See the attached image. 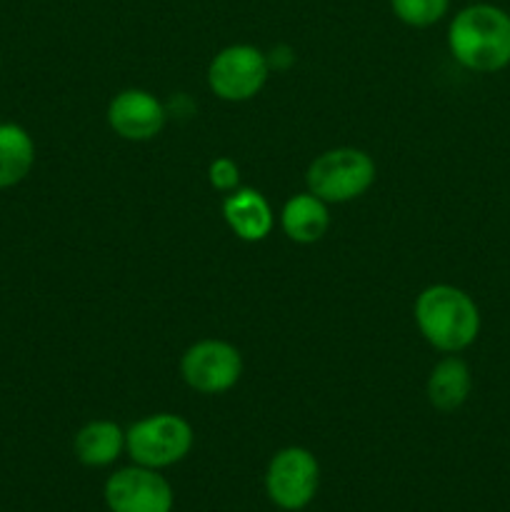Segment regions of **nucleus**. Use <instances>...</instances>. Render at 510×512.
<instances>
[{
    "instance_id": "f257e3e1",
    "label": "nucleus",
    "mask_w": 510,
    "mask_h": 512,
    "mask_svg": "<svg viewBox=\"0 0 510 512\" xmlns=\"http://www.w3.org/2000/svg\"><path fill=\"white\" fill-rule=\"evenodd\" d=\"M448 48L470 73H500L510 65V13L493 3H470L448 25Z\"/></svg>"
},
{
    "instance_id": "f03ea898",
    "label": "nucleus",
    "mask_w": 510,
    "mask_h": 512,
    "mask_svg": "<svg viewBox=\"0 0 510 512\" xmlns=\"http://www.w3.org/2000/svg\"><path fill=\"white\" fill-rule=\"evenodd\" d=\"M413 315L420 335L435 350L448 355L468 350L478 340L483 325L478 303L463 288L448 283L428 285L415 298Z\"/></svg>"
},
{
    "instance_id": "7ed1b4c3",
    "label": "nucleus",
    "mask_w": 510,
    "mask_h": 512,
    "mask_svg": "<svg viewBox=\"0 0 510 512\" xmlns=\"http://www.w3.org/2000/svg\"><path fill=\"white\" fill-rule=\"evenodd\" d=\"M195 433L185 418L175 413H155L140 418L125 430V453L135 465L165 470L188 458Z\"/></svg>"
},
{
    "instance_id": "20e7f679",
    "label": "nucleus",
    "mask_w": 510,
    "mask_h": 512,
    "mask_svg": "<svg viewBox=\"0 0 510 512\" xmlns=\"http://www.w3.org/2000/svg\"><path fill=\"white\" fill-rule=\"evenodd\" d=\"M305 183L325 203H350L375 183V160L360 148H333L308 165Z\"/></svg>"
},
{
    "instance_id": "39448f33",
    "label": "nucleus",
    "mask_w": 510,
    "mask_h": 512,
    "mask_svg": "<svg viewBox=\"0 0 510 512\" xmlns=\"http://www.w3.org/2000/svg\"><path fill=\"white\" fill-rule=\"evenodd\" d=\"M320 488V463L308 448L288 445L270 458L265 470V495L285 512L305 510Z\"/></svg>"
},
{
    "instance_id": "423d86ee",
    "label": "nucleus",
    "mask_w": 510,
    "mask_h": 512,
    "mask_svg": "<svg viewBox=\"0 0 510 512\" xmlns=\"http://www.w3.org/2000/svg\"><path fill=\"white\" fill-rule=\"evenodd\" d=\"M270 75L268 55L248 43L228 45L208 65V88L225 103H245L265 88Z\"/></svg>"
},
{
    "instance_id": "0eeeda50",
    "label": "nucleus",
    "mask_w": 510,
    "mask_h": 512,
    "mask_svg": "<svg viewBox=\"0 0 510 512\" xmlns=\"http://www.w3.org/2000/svg\"><path fill=\"white\" fill-rule=\"evenodd\" d=\"M180 375L195 393L220 395L235 388L243 375V355L228 340L203 338L180 358Z\"/></svg>"
},
{
    "instance_id": "6e6552de",
    "label": "nucleus",
    "mask_w": 510,
    "mask_h": 512,
    "mask_svg": "<svg viewBox=\"0 0 510 512\" xmlns=\"http://www.w3.org/2000/svg\"><path fill=\"white\" fill-rule=\"evenodd\" d=\"M105 505L110 512H173L175 493L160 470L128 465L105 480Z\"/></svg>"
},
{
    "instance_id": "1a4fd4ad",
    "label": "nucleus",
    "mask_w": 510,
    "mask_h": 512,
    "mask_svg": "<svg viewBox=\"0 0 510 512\" xmlns=\"http://www.w3.org/2000/svg\"><path fill=\"white\" fill-rule=\"evenodd\" d=\"M165 120H168L165 105L143 88L120 90L108 105L110 130L130 143L153 140L165 128Z\"/></svg>"
},
{
    "instance_id": "9d476101",
    "label": "nucleus",
    "mask_w": 510,
    "mask_h": 512,
    "mask_svg": "<svg viewBox=\"0 0 510 512\" xmlns=\"http://www.w3.org/2000/svg\"><path fill=\"white\" fill-rule=\"evenodd\" d=\"M223 218L228 228L245 243H260L270 235L275 215L263 193L253 188H238L225 195Z\"/></svg>"
},
{
    "instance_id": "9b49d317",
    "label": "nucleus",
    "mask_w": 510,
    "mask_h": 512,
    "mask_svg": "<svg viewBox=\"0 0 510 512\" xmlns=\"http://www.w3.org/2000/svg\"><path fill=\"white\" fill-rule=\"evenodd\" d=\"M473 390V375H470L468 363L458 355H445L430 370L428 383H425V395L428 403L440 413H455L463 408L465 400Z\"/></svg>"
},
{
    "instance_id": "f8f14e48",
    "label": "nucleus",
    "mask_w": 510,
    "mask_h": 512,
    "mask_svg": "<svg viewBox=\"0 0 510 512\" xmlns=\"http://www.w3.org/2000/svg\"><path fill=\"white\" fill-rule=\"evenodd\" d=\"M73 453L85 468H108L125 453V430L115 420H90L75 433Z\"/></svg>"
},
{
    "instance_id": "ddd939ff",
    "label": "nucleus",
    "mask_w": 510,
    "mask_h": 512,
    "mask_svg": "<svg viewBox=\"0 0 510 512\" xmlns=\"http://www.w3.org/2000/svg\"><path fill=\"white\" fill-rule=\"evenodd\" d=\"M280 228L288 235L293 243L310 245L318 243L330 228V213L328 203L320 200L318 195L300 193L293 195L288 203L280 210Z\"/></svg>"
},
{
    "instance_id": "4468645a",
    "label": "nucleus",
    "mask_w": 510,
    "mask_h": 512,
    "mask_svg": "<svg viewBox=\"0 0 510 512\" xmlns=\"http://www.w3.org/2000/svg\"><path fill=\"white\" fill-rule=\"evenodd\" d=\"M35 165L33 135L18 123H0V190L15 188Z\"/></svg>"
},
{
    "instance_id": "2eb2a0df",
    "label": "nucleus",
    "mask_w": 510,
    "mask_h": 512,
    "mask_svg": "<svg viewBox=\"0 0 510 512\" xmlns=\"http://www.w3.org/2000/svg\"><path fill=\"white\" fill-rule=\"evenodd\" d=\"M450 0H390V10L410 28H430L448 15Z\"/></svg>"
},
{
    "instance_id": "dca6fc26",
    "label": "nucleus",
    "mask_w": 510,
    "mask_h": 512,
    "mask_svg": "<svg viewBox=\"0 0 510 512\" xmlns=\"http://www.w3.org/2000/svg\"><path fill=\"white\" fill-rule=\"evenodd\" d=\"M208 183L220 193H233L240 188V168L233 158H215L208 165Z\"/></svg>"
},
{
    "instance_id": "f3484780",
    "label": "nucleus",
    "mask_w": 510,
    "mask_h": 512,
    "mask_svg": "<svg viewBox=\"0 0 510 512\" xmlns=\"http://www.w3.org/2000/svg\"><path fill=\"white\" fill-rule=\"evenodd\" d=\"M293 63H295V53L288 48V45H278V48H273L268 53L270 70H288Z\"/></svg>"
},
{
    "instance_id": "a211bd4d",
    "label": "nucleus",
    "mask_w": 510,
    "mask_h": 512,
    "mask_svg": "<svg viewBox=\"0 0 510 512\" xmlns=\"http://www.w3.org/2000/svg\"><path fill=\"white\" fill-rule=\"evenodd\" d=\"M0 68H3V55H0Z\"/></svg>"
}]
</instances>
